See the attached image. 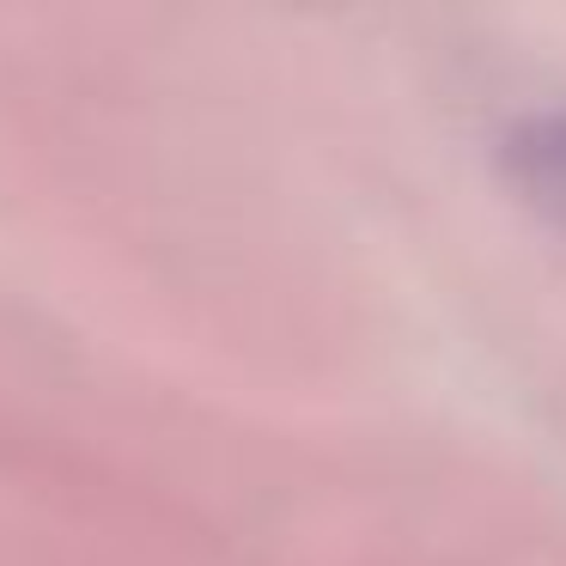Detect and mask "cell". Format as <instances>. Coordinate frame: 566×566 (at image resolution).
I'll use <instances>...</instances> for the list:
<instances>
[{
  "label": "cell",
  "instance_id": "obj_1",
  "mask_svg": "<svg viewBox=\"0 0 566 566\" xmlns=\"http://www.w3.org/2000/svg\"><path fill=\"white\" fill-rule=\"evenodd\" d=\"M505 159H512L517 184H524L548 213H560V220H566V111L524 123L512 135V147H505Z\"/></svg>",
  "mask_w": 566,
  "mask_h": 566
}]
</instances>
